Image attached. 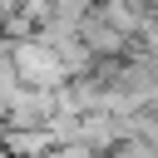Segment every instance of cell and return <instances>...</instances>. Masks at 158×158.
I'll return each mask as SVG.
<instances>
[{
    "mask_svg": "<svg viewBox=\"0 0 158 158\" xmlns=\"http://www.w3.org/2000/svg\"><path fill=\"white\" fill-rule=\"evenodd\" d=\"M10 64H15L20 84H30V89H59V84L69 79L64 59L54 54V44H49L44 35H35V40H10Z\"/></svg>",
    "mask_w": 158,
    "mask_h": 158,
    "instance_id": "6da1fadb",
    "label": "cell"
}]
</instances>
